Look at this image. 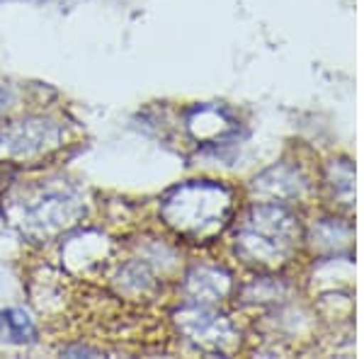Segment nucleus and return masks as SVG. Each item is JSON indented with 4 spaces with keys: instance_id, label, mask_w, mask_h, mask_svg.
<instances>
[{
    "instance_id": "1",
    "label": "nucleus",
    "mask_w": 364,
    "mask_h": 359,
    "mask_svg": "<svg viewBox=\"0 0 364 359\" xmlns=\"http://www.w3.org/2000/svg\"><path fill=\"white\" fill-rule=\"evenodd\" d=\"M228 209H231L228 192L224 187L207 185V182L178 187L173 197H168L163 204V214L170 226L190 235L214 233L216 228L224 226Z\"/></svg>"
},
{
    "instance_id": "2",
    "label": "nucleus",
    "mask_w": 364,
    "mask_h": 359,
    "mask_svg": "<svg viewBox=\"0 0 364 359\" xmlns=\"http://www.w3.org/2000/svg\"><path fill=\"white\" fill-rule=\"evenodd\" d=\"M269 221L267 223L265 214H260V219H255L250 231H245L243 235V245L252 248V255L260 257V260H277L284 255V250L291 243V219L284 216L279 209L269 211Z\"/></svg>"
},
{
    "instance_id": "3",
    "label": "nucleus",
    "mask_w": 364,
    "mask_h": 359,
    "mask_svg": "<svg viewBox=\"0 0 364 359\" xmlns=\"http://www.w3.org/2000/svg\"><path fill=\"white\" fill-rule=\"evenodd\" d=\"M58 141V129L49 122H17L0 127V153L3 156H32L42 153Z\"/></svg>"
},
{
    "instance_id": "4",
    "label": "nucleus",
    "mask_w": 364,
    "mask_h": 359,
    "mask_svg": "<svg viewBox=\"0 0 364 359\" xmlns=\"http://www.w3.org/2000/svg\"><path fill=\"white\" fill-rule=\"evenodd\" d=\"M3 326H5V333H8L15 343H25V340H29L34 335L29 316L22 314V311H15V309L3 314Z\"/></svg>"
}]
</instances>
